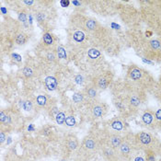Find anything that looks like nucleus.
Listing matches in <instances>:
<instances>
[{"label": "nucleus", "mask_w": 161, "mask_h": 161, "mask_svg": "<svg viewBox=\"0 0 161 161\" xmlns=\"http://www.w3.org/2000/svg\"><path fill=\"white\" fill-rule=\"evenodd\" d=\"M124 79L146 92L152 93L157 85V80L154 76L145 68L137 65L136 64H131L128 65Z\"/></svg>", "instance_id": "2"}, {"label": "nucleus", "mask_w": 161, "mask_h": 161, "mask_svg": "<svg viewBox=\"0 0 161 161\" xmlns=\"http://www.w3.org/2000/svg\"><path fill=\"white\" fill-rule=\"evenodd\" d=\"M84 96H85V99L87 103L89 102H92V101H95V100H98L100 99L99 97V90L98 88L95 87L90 81L86 84V86L84 87L83 90H82ZM86 104V105H87Z\"/></svg>", "instance_id": "13"}, {"label": "nucleus", "mask_w": 161, "mask_h": 161, "mask_svg": "<svg viewBox=\"0 0 161 161\" xmlns=\"http://www.w3.org/2000/svg\"><path fill=\"white\" fill-rule=\"evenodd\" d=\"M114 81V74L111 69H101L97 71L90 80V82L98 88L99 91L110 88Z\"/></svg>", "instance_id": "8"}, {"label": "nucleus", "mask_w": 161, "mask_h": 161, "mask_svg": "<svg viewBox=\"0 0 161 161\" xmlns=\"http://www.w3.org/2000/svg\"><path fill=\"white\" fill-rule=\"evenodd\" d=\"M21 74L26 79H31L33 76H35V75H36V67L26 64L21 70Z\"/></svg>", "instance_id": "19"}, {"label": "nucleus", "mask_w": 161, "mask_h": 161, "mask_svg": "<svg viewBox=\"0 0 161 161\" xmlns=\"http://www.w3.org/2000/svg\"><path fill=\"white\" fill-rule=\"evenodd\" d=\"M154 97L156 99L158 100V102L161 104V90H158V89H154V91L152 92Z\"/></svg>", "instance_id": "27"}, {"label": "nucleus", "mask_w": 161, "mask_h": 161, "mask_svg": "<svg viewBox=\"0 0 161 161\" xmlns=\"http://www.w3.org/2000/svg\"><path fill=\"white\" fill-rule=\"evenodd\" d=\"M62 146L63 148L65 151V155L70 156L72 153L78 151V149L80 147V142L75 135L68 134L64 137Z\"/></svg>", "instance_id": "11"}, {"label": "nucleus", "mask_w": 161, "mask_h": 161, "mask_svg": "<svg viewBox=\"0 0 161 161\" xmlns=\"http://www.w3.org/2000/svg\"><path fill=\"white\" fill-rule=\"evenodd\" d=\"M34 103H35L36 107L40 108V109H45L46 111H48V109L53 104L51 102V99L46 95H38L34 100Z\"/></svg>", "instance_id": "16"}, {"label": "nucleus", "mask_w": 161, "mask_h": 161, "mask_svg": "<svg viewBox=\"0 0 161 161\" xmlns=\"http://www.w3.org/2000/svg\"><path fill=\"white\" fill-rule=\"evenodd\" d=\"M8 135V134H7L6 132H4V131H0V144H1V146H3V145H4L5 141L7 140Z\"/></svg>", "instance_id": "26"}, {"label": "nucleus", "mask_w": 161, "mask_h": 161, "mask_svg": "<svg viewBox=\"0 0 161 161\" xmlns=\"http://www.w3.org/2000/svg\"><path fill=\"white\" fill-rule=\"evenodd\" d=\"M44 85L51 91H53L55 89H57L58 87V80L54 77V76H47L44 79Z\"/></svg>", "instance_id": "20"}, {"label": "nucleus", "mask_w": 161, "mask_h": 161, "mask_svg": "<svg viewBox=\"0 0 161 161\" xmlns=\"http://www.w3.org/2000/svg\"><path fill=\"white\" fill-rule=\"evenodd\" d=\"M141 123L147 130L154 131L158 129V122L155 112L151 109H146L141 115Z\"/></svg>", "instance_id": "12"}, {"label": "nucleus", "mask_w": 161, "mask_h": 161, "mask_svg": "<svg viewBox=\"0 0 161 161\" xmlns=\"http://www.w3.org/2000/svg\"><path fill=\"white\" fill-rule=\"evenodd\" d=\"M143 151V150H142ZM144 154H145V158L146 161H156V158H157V155L152 152V151H149V150H145L143 151Z\"/></svg>", "instance_id": "25"}, {"label": "nucleus", "mask_w": 161, "mask_h": 161, "mask_svg": "<svg viewBox=\"0 0 161 161\" xmlns=\"http://www.w3.org/2000/svg\"><path fill=\"white\" fill-rule=\"evenodd\" d=\"M104 129L109 132H113L121 135H125L127 132H129L127 120L120 115H117L108 120L104 124Z\"/></svg>", "instance_id": "9"}, {"label": "nucleus", "mask_w": 161, "mask_h": 161, "mask_svg": "<svg viewBox=\"0 0 161 161\" xmlns=\"http://www.w3.org/2000/svg\"><path fill=\"white\" fill-rule=\"evenodd\" d=\"M72 99H73V103H74L75 105L78 106V107H81L82 105L86 106V104H87L85 96H84L82 91H76L75 93H74V95L72 97Z\"/></svg>", "instance_id": "17"}, {"label": "nucleus", "mask_w": 161, "mask_h": 161, "mask_svg": "<svg viewBox=\"0 0 161 161\" xmlns=\"http://www.w3.org/2000/svg\"><path fill=\"white\" fill-rule=\"evenodd\" d=\"M34 16L38 24L42 28H48L51 26V22L53 21L54 12H53L49 6H39L35 8Z\"/></svg>", "instance_id": "10"}, {"label": "nucleus", "mask_w": 161, "mask_h": 161, "mask_svg": "<svg viewBox=\"0 0 161 161\" xmlns=\"http://www.w3.org/2000/svg\"><path fill=\"white\" fill-rule=\"evenodd\" d=\"M136 139L141 150L152 151L157 157L161 158V140L154 134L147 131H141L136 134Z\"/></svg>", "instance_id": "6"}, {"label": "nucleus", "mask_w": 161, "mask_h": 161, "mask_svg": "<svg viewBox=\"0 0 161 161\" xmlns=\"http://www.w3.org/2000/svg\"><path fill=\"white\" fill-rule=\"evenodd\" d=\"M69 4H70V1H68V0H66V1H61V5H62V7H64V8H67L69 6Z\"/></svg>", "instance_id": "30"}, {"label": "nucleus", "mask_w": 161, "mask_h": 161, "mask_svg": "<svg viewBox=\"0 0 161 161\" xmlns=\"http://www.w3.org/2000/svg\"><path fill=\"white\" fill-rule=\"evenodd\" d=\"M103 143L102 132H91L83 138L80 142V147L78 154H83L86 158H92L96 154L99 153L100 147Z\"/></svg>", "instance_id": "3"}, {"label": "nucleus", "mask_w": 161, "mask_h": 161, "mask_svg": "<svg viewBox=\"0 0 161 161\" xmlns=\"http://www.w3.org/2000/svg\"><path fill=\"white\" fill-rule=\"evenodd\" d=\"M109 112V105L100 99L89 102L86 105V117L90 122L103 119Z\"/></svg>", "instance_id": "7"}, {"label": "nucleus", "mask_w": 161, "mask_h": 161, "mask_svg": "<svg viewBox=\"0 0 161 161\" xmlns=\"http://www.w3.org/2000/svg\"><path fill=\"white\" fill-rule=\"evenodd\" d=\"M42 41L43 48H53L54 40H53V35L50 33L49 31H46V32L43 33Z\"/></svg>", "instance_id": "18"}, {"label": "nucleus", "mask_w": 161, "mask_h": 161, "mask_svg": "<svg viewBox=\"0 0 161 161\" xmlns=\"http://www.w3.org/2000/svg\"><path fill=\"white\" fill-rule=\"evenodd\" d=\"M60 112V109L58 108V106H57L55 103H53V104L51 105V107L48 109V111H47L50 118H51L52 120H54V121H55L56 115L58 114V112Z\"/></svg>", "instance_id": "22"}, {"label": "nucleus", "mask_w": 161, "mask_h": 161, "mask_svg": "<svg viewBox=\"0 0 161 161\" xmlns=\"http://www.w3.org/2000/svg\"><path fill=\"white\" fill-rule=\"evenodd\" d=\"M140 150L137 145L136 134L127 132L124 136V140L118 148L120 161H134V158Z\"/></svg>", "instance_id": "5"}, {"label": "nucleus", "mask_w": 161, "mask_h": 161, "mask_svg": "<svg viewBox=\"0 0 161 161\" xmlns=\"http://www.w3.org/2000/svg\"><path fill=\"white\" fill-rule=\"evenodd\" d=\"M155 89H158V90H161V74L158 77V80L157 81V85H156V87Z\"/></svg>", "instance_id": "29"}, {"label": "nucleus", "mask_w": 161, "mask_h": 161, "mask_svg": "<svg viewBox=\"0 0 161 161\" xmlns=\"http://www.w3.org/2000/svg\"><path fill=\"white\" fill-rule=\"evenodd\" d=\"M68 110L64 109V110H60V112H58V114L56 115L55 117V122L59 125H64L65 123V119H66V116L68 114Z\"/></svg>", "instance_id": "21"}, {"label": "nucleus", "mask_w": 161, "mask_h": 161, "mask_svg": "<svg viewBox=\"0 0 161 161\" xmlns=\"http://www.w3.org/2000/svg\"><path fill=\"white\" fill-rule=\"evenodd\" d=\"M19 16V20L22 23H26L28 20V11L26 8H21V9L18 12Z\"/></svg>", "instance_id": "24"}, {"label": "nucleus", "mask_w": 161, "mask_h": 161, "mask_svg": "<svg viewBox=\"0 0 161 161\" xmlns=\"http://www.w3.org/2000/svg\"><path fill=\"white\" fill-rule=\"evenodd\" d=\"M157 130H158V131H160L161 132V121L160 122H158V129Z\"/></svg>", "instance_id": "31"}, {"label": "nucleus", "mask_w": 161, "mask_h": 161, "mask_svg": "<svg viewBox=\"0 0 161 161\" xmlns=\"http://www.w3.org/2000/svg\"><path fill=\"white\" fill-rule=\"evenodd\" d=\"M75 117L72 112H68L67 116H66V119H65V123L64 125L67 126V127H74L75 125Z\"/></svg>", "instance_id": "23"}, {"label": "nucleus", "mask_w": 161, "mask_h": 161, "mask_svg": "<svg viewBox=\"0 0 161 161\" xmlns=\"http://www.w3.org/2000/svg\"><path fill=\"white\" fill-rule=\"evenodd\" d=\"M5 161H33L31 158H29V157L25 156V155H19L17 152L14 151V149L9 150L6 156H5Z\"/></svg>", "instance_id": "15"}, {"label": "nucleus", "mask_w": 161, "mask_h": 161, "mask_svg": "<svg viewBox=\"0 0 161 161\" xmlns=\"http://www.w3.org/2000/svg\"><path fill=\"white\" fill-rule=\"evenodd\" d=\"M141 18L127 29V37L138 55L161 62V1H140Z\"/></svg>", "instance_id": "1"}, {"label": "nucleus", "mask_w": 161, "mask_h": 161, "mask_svg": "<svg viewBox=\"0 0 161 161\" xmlns=\"http://www.w3.org/2000/svg\"><path fill=\"white\" fill-rule=\"evenodd\" d=\"M22 119V114L19 109L7 108L2 109L0 112V131L9 134L16 130Z\"/></svg>", "instance_id": "4"}, {"label": "nucleus", "mask_w": 161, "mask_h": 161, "mask_svg": "<svg viewBox=\"0 0 161 161\" xmlns=\"http://www.w3.org/2000/svg\"><path fill=\"white\" fill-rule=\"evenodd\" d=\"M155 115H156V119H157V122L158 124V122L161 121V108L158 109L157 112H155Z\"/></svg>", "instance_id": "28"}, {"label": "nucleus", "mask_w": 161, "mask_h": 161, "mask_svg": "<svg viewBox=\"0 0 161 161\" xmlns=\"http://www.w3.org/2000/svg\"><path fill=\"white\" fill-rule=\"evenodd\" d=\"M22 29V28H21ZM19 26L17 27V29L15 30L14 31V35H13V40H14V42L17 44V45H19V46H22L25 45L28 41H29V34L21 30Z\"/></svg>", "instance_id": "14"}]
</instances>
